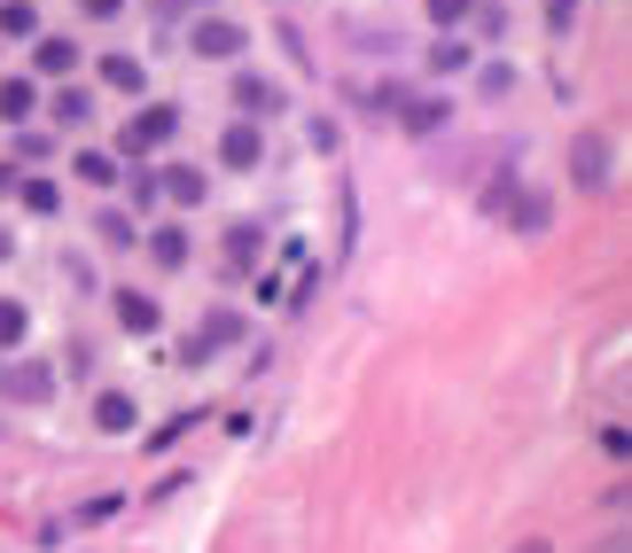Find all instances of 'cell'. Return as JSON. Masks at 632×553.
Instances as JSON below:
<instances>
[{"label":"cell","mask_w":632,"mask_h":553,"mask_svg":"<svg viewBox=\"0 0 632 553\" xmlns=\"http://www.w3.org/2000/svg\"><path fill=\"white\" fill-rule=\"evenodd\" d=\"M172 133H179V110H164V102H156V110H141V118L126 125V156H149V148H164Z\"/></svg>","instance_id":"6da1fadb"},{"label":"cell","mask_w":632,"mask_h":553,"mask_svg":"<svg viewBox=\"0 0 632 553\" xmlns=\"http://www.w3.org/2000/svg\"><path fill=\"white\" fill-rule=\"evenodd\" d=\"M188 47H196L204 63H227V55H242V24H227V16H204V24L188 32Z\"/></svg>","instance_id":"7a4b0ae2"},{"label":"cell","mask_w":632,"mask_h":553,"mask_svg":"<svg viewBox=\"0 0 632 553\" xmlns=\"http://www.w3.org/2000/svg\"><path fill=\"white\" fill-rule=\"evenodd\" d=\"M0 390H9L17 406H40V398L55 390V375H47V366H24V358H9V366H0Z\"/></svg>","instance_id":"3957f363"},{"label":"cell","mask_w":632,"mask_h":553,"mask_svg":"<svg viewBox=\"0 0 632 553\" xmlns=\"http://www.w3.org/2000/svg\"><path fill=\"white\" fill-rule=\"evenodd\" d=\"M258 156H265V141H258V125H250V118L219 133V164H227V172H250Z\"/></svg>","instance_id":"277c9868"},{"label":"cell","mask_w":632,"mask_h":553,"mask_svg":"<svg viewBox=\"0 0 632 553\" xmlns=\"http://www.w3.org/2000/svg\"><path fill=\"white\" fill-rule=\"evenodd\" d=\"M570 172H578V188H601V179H609V141H601V133H578Z\"/></svg>","instance_id":"5b68a950"},{"label":"cell","mask_w":632,"mask_h":553,"mask_svg":"<svg viewBox=\"0 0 632 553\" xmlns=\"http://www.w3.org/2000/svg\"><path fill=\"white\" fill-rule=\"evenodd\" d=\"M227 343H242V320H235V312H211V320L196 328V343H188V358H211V351H227Z\"/></svg>","instance_id":"8992f818"},{"label":"cell","mask_w":632,"mask_h":553,"mask_svg":"<svg viewBox=\"0 0 632 553\" xmlns=\"http://www.w3.org/2000/svg\"><path fill=\"white\" fill-rule=\"evenodd\" d=\"M399 125H406V133H437V125H445V102H437V95H399Z\"/></svg>","instance_id":"52a82bcc"},{"label":"cell","mask_w":632,"mask_h":553,"mask_svg":"<svg viewBox=\"0 0 632 553\" xmlns=\"http://www.w3.org/2000/svg\"><path fill=\"white\" fill-rule=\"evenodd\" d=\"M118 328H126V335H156V297L118 289Z\"/></svg>","instance_id":"ba28073f"},{"label":"cell","mask_w":632,"mask_h":553,"mask_svg":"<svg viewBox=\"0 0 632 553\" xmlns=\"http://www.w3.org/2000/svg\"><path fill=\"white\" fill-rule=\"evenodd\" d=\"M133 421H141V413H133L126 390H102V398H95V429H102V436H126Z\"/></svg>","instance_id":"9c48e42d"},{"label":"cell","mask_w":632,"mask_h":553,"mask_svg":"<svg viewBox=\"0 0 632 553\" xmlns=\"http://www.w3.org/2000/svg\"><path fill=\"white\" fill-rule=\"evenodd\" d=\"M32 110H40V86H32V78H0V118L24 125Z\"/></svg>","instance_id":"30bf717a"},{"label":"cell","mask_w":632,"mask_h":553,"mask_svg":"<svg viewBox=\"0 0 632 553\" xmlns=\"http://www.w3.org/2000/svg\"><path fill=\"white\" fill-rule=\"evenodd\" d=\"M235 102H242L250 118H265V110H282V86H265V78H235Z\"/></svg>","instance_id":"8fae6325"},{"label":"cell","mask_w":632,"mask_h":553,"mask_svg":"<svg viewBox=\"0 0 632 553\" xmlns=\"http://www.w3.org/2000/svg\"><path fill=\"white\" fill-rule=\"evenodd\" d=\"M70 172L86 179V188H118V164H110L102 148H78V156H70Z\"/></svg>","instance_id":"7c38bea8"},{"label":"cell","mask_w":632,"mask_h":553,"mask_svg":"<svg viewBox=\"0 0 632 553\" xmlns=\"http://www.w3.org/2000/svg\"><path fill=\"white\" fill-rule=\"evenodd\" d=\"M508 219H515V234H547V219H555V211H547V196H515V203H508Z\"/></svg>","instance_id":"4fadbf2b"},{"label":"cell","mask_w":632,"mask_h":553,"mask_svg":"<svg viewBox=\"0 0 632 553\" xmlns=\"http://www.w3.org/2000/svg\"><path fill=\"white\" fill-rule=\"evenodd\" d=\"M164 196H172V203H204V172H196V164H172V172H164Z\"/></svg>","instance_id":"5bb4252c"},{"label":"cell","mask_w":632,"mask_h":553,"mask_svg":"<svg viewBox=\"0 0 632 553\" xmlns=\"http://www.w3.org/2000/svg\"><path fill=\"white\" fill-rule=\"evenodd\" d=\"M258 265V226H227V273H250Z\"/></svg>","instance_id":"9a60e30c"},{"label":"cell","mask_w":632,"mask_h":553,"mask_svg":"<svg viewBox=\"0 0 632 553\" xmlns=\"http://www.w3.org/2000/svg\"><path fill=\"white\" fill-rule=\"evenodd\" d=\"M24 335H32V312H24L17 297H0V351H17Z\"/></svg>","instance_id":"2e32d148"},{"label":"cell","mask_w":632,"mask_h":553,"mask_svg":"<svg viewBox=\"0 0 632 553\" xmlns=\"http://www.w3.org/2000/svg\"><path fill=\"white\" fill-rule=\"evenodd\" d=\"M102 86H118V95H141V63H133V55H102Z\"/></svg>","instance_id":"e0dca14e"},{"label":"cell","mask_w":632,"mask_h":553,"mask_svg":"<svg viewBox=\"0 0 632 553\" xmlns=\"http://www.w3.org/2000/svg\"><path fill=\"white\" fill-rule=\"evenodd\" d=\"M32 63H40L47 78H63V70L78 63V47H70V40H40V55H32Z\"/></svg>","instance_id":"ac0fdd59"},{"label":"cell","mask_w":632,"mask_h":553,"mask_svg":"<svg viewBox=\"0 0 632 553\" xmlns=\"http://www.w3.org/2000/svg\"><path fill=\"white\" fill-rule=\"evenodd\" d=\"M95 234H102V242H110V250H133V242H141V234H133V219H126V211H102V219H95Z\"/></svg>","instance_id":"d6986e66"},{"label":"cell","mask_w":632,"mask_h":553,"mask_svg":"<svg viewBox=\"0 0 632 553\" xmlns=\"http://www.w3.org/2000/svg\"><path fill=\"white\" fill-rule=\"evenodd\" d=\"M149 250H156V265H179V257H188V234H179V226H156Z\"/></svg>","instance_id":"ffe728a7"},{"label":"cell","mask_w":632,"mask_h":553,"mask_svg":"<svg viewBox=\"0 0 632 553\" xmlns=\"http://www.w3.org/2000/svg\"><path fill=\"white\" fill-rule=\"evenodd\" d=\"M0 32L24 40V32H32V0H9V9H0Z\"/></svg>","instance_id":"44dd1931"},{"label":"cell","mask_w":632,"mask_h":553,"mask_svg":"<svg viewBox=\"0 0 632 553\" xmlns=\"http://www.w3.org/2000/svg\"><path fill=\"white\" fill-rule=\"evenodd\" d=\"M429 63H437V70H461V63H469V47H461V40H437V47H429Z\"/></svg>","instance_id":"7402d4cb"},{"label":"cell","mask_w":632,"mask_h":553,"mask_svg":"<svg viewBox=\"0 0 632 553\" xmlns=\"http://www.w3.org/2000/svg\"><path fill=\"white\" fill-rule=\"evenodd\" d=\"M24 203L47 219V211H55V179H24Z\"/></svg>","instance_id":"603a6c76"},{"label":"cell","mask_w":632,"mask_h":553,"mask_svg":"<svg viewBox=\"0 0 632 553\" xmlns=\"http://www.w3.org/2000/svg\"><path fill=\"white\" fill-rule=\"evenodd\" d=\"M196 421H204V413H179V421H164V429H156V436H149V452H156V444H179V436H188V429H196Z\"/></svg>","instance_id":"cb8c5ba5"},{"label":"cell","mask_w":632,"mask_h":553,"mask_svg":"<svg viewBox=\"0 0 632 553\" xmlns=\"http://www.w3.org/2000/svg\"><path fill=\"white\" fill-rule=\"evenodd\" d=\"M508 203H515V179L500 172V179H492V188H484V211H508Z\"/></svg>","instance_id":"d4e9b609"},{"label":"cell","mask_w":632,"mask_h":553,"mask_svg":"<svg viewBox=\"0 0 632 553\" xmlns=\"http://www.w3.org/2000/svg\"><path fill=\"white\" fill-rule=\"evenodd\" d=\"M86 110H95V102H86V95H55V118H63V125H78Z\"/></svg>","instance_id":"484cf974"},{"label":"cell","mask_w":632,"mask_h":553,"mask_svg":"<svg viewBox=\"0 0 632 553\" xmlns=\"http://www.w3.org/2000/svg\"><path fill=\"white\" fill-rule=\"evenodd\" d=\"M429 16H437V24H461V16H469V0H429Z\"/></svg>","instance_id":"4316f807"},{"label":"cell","mask_w":632,"mask_h":553,"mask_svg":"<svg viewBox=\"0 0 632 553\" xmlns=\"http://www.w3.org/2000/svg\"><path fill=\"white\" fill-rule=\"evenodd\" d=\"M118 9H126V0H86V16H95V24H110Z\"/></svg>","instance_id":"83f0119b"},{"label":"cell","mask_w":632,"mask_h":553,"mask_svg":"<svg viewBox=\"0 0 632 553\" xmlns=\"http://www.w3.org/2000/svg\"><path fill=\"white\" fill-rule=\"evenodd\" d=\"M172 9H204V0H156V16H172Z\"/></svg>","instance_id":"f1b7e54d"},{"label":"cell","mask_w":632,"mask_h":553,"mask_svg":"<svg viewBox=\"0 0 632 553\" xmlns=\"http://www.w3.org/2000/svg\"><path fill=\"white\" fill-rule=\"evenodd\" d=\"M578 16V0H555V24H570Z\"/></svg>","instance_id":"f546056e"},{"label":"cell","mask_w":632,"mask_h":553,"mask_svg":"<svg viewBox=\"0 0 632 553\" xmlns=\"http://www.w3.org/2000/svg\"><path fill=\"white\" fill-rule=\"evenodd\" d=\"M515 553H547V545H538V538H531V545H515Z\"/></svg>","instance_id":"4dcf8cb0"}]
</instances>
